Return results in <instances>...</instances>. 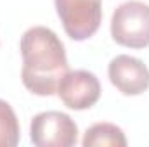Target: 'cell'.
<instances>
[{
	"label": "cell",
	"mask_w": 149,
	"mask_h": 147,
	"mask_svg": "<svg viewBox=\"0 0 149 147\" xmlns=\"http://www.w3.org/2000/svg\"><path fill=\"white\" fill-rule=\"evenodd\" d=\"M111 37L128 49L149 47V5L128 0L118 5L111 17Z\"/></svg>",
	"instance_id": "obj_2"
},
{
	"label": "cell",
	"mask_w": 149,
	"mask_h": 147,
	"mask_svg": "<svg viewBox=\"0 0 149 147\" xmlns=\"http://www.w3.org/2000/svg\"><path fill=\"white\" fill-rule=\"evenodd\" d=\"M108 74L123 95H141L149 88V69L137 57L116 55L109 62Z\"/></svg>",
	"instance_id": "obj_6"
},
{
	"label": "cell",
	"mask_w": 149,
	"mask_h": 147,
	"mask_svg": "<svg viewBox=\"0 0 149 147\" xmlns=\"http://www.w3.org/2000/svg\"><path fill=\"white\" fill-rule=\"evenodd\" d=\"M57 95L70 109H90L101 97V83L90 71H68L57 85Z\"/></svg>",
	"instance_id": "obj_5"
},
{
	"label": "cell",
	"mask_w": 149,
	"mask_h": 147,
	"mask_svg": "<svg viewBox=\"0 0 149 147\" xmlns=\"http://www.w3.org/2000/svg\"><path fill=\"white\" fill-rule=\"evenodd\" d=\"M56 10L66 35L76 42L94 37L102 21V0H56Z\"/></svg>",
	"instance_id": "obj_3"
},
{
	"label": "cell",
	"mask_w": 149,
	"mask_h": 147,
	"mask_svg": "<svg viewBox=\"0 0 149 147\" xmlns=\"http://www.w3.org/2000/svg\"><path fill=\"white\" fill-rule=\"evenodd\" d=\"M30 137L37 147H71L78 140V126L61 111H45L31 119Z\"/></svg>",
	"instance_id": "obj_4"
},
{
	"label": "cell",
	"mask_w": 149,
	"mask_h": 147,
	"mask_svg": "<svg viewBox=\"0 0 149 147\" xmlns=\"http://www.w3.org/2000/svg\"><path fill=\"white\" fill-rule=\"evenodd\" d=\"M19 49L23 55V85L40 97L56 94L61 78L70 71L59 37L45 26H33L23 33Z\"/></svg>",
	"instance_id": "obj_1"
},
{
	"label": "cell",
	"mask_w": 149,
	"mask_h": 147,
	"mask_svg": "<svg viewBox=\"0 0 149 147\" xmlns=\"http://www.w3.org/2000/svg\"><path fill=\"white\" fill-rule=\"evenodd\" d=\"M83 147H127L125 133L113 123H95L87 128L81 140Z\"/></svg>",
	"instance_id": "obj_7"
},
{
	"label": "cell",
	"mask_w": 149,
	"mask_h": 147,
	"mask_svg": "<svg viewBox=\"0 0 149 147\" xmlns=\"http://www.w3.org/2000/svg\"><path fill=\"white\" fill-rule=\"evenodd\" d=\"M21 139L19 121L9 102L0 99V147H14Z\"/></svg>",
	"instance_id": "obj_8"
}]
</instances>
